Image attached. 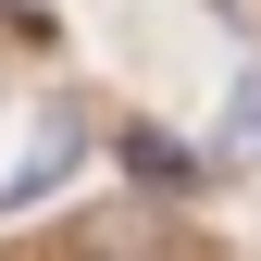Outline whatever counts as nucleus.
<instances>
[{"instance_id": "obj_2", "label": "nucleus", "mask_w": 261, "mask_h": 261, "mask_svg": "<svg viewBox=\"0 0 261 261\" xmlns=\"http://www.w3.org/2000/svg\"><path fill=\"white\" fill-rule=\"evenodd\" d=\"M124 174H149V187H199V149L162 137V124H124Z\"/></svg>"}, {"instance_id": "obj_1", "label": "nucleus", "mask_w": 261, "mask_h": 261, "mask_svg": "<svg viewBox=\"0 0 261 261\" xmlns=\"http://www.w3.org/2000/svg\"><path fill=\"white\" fill-rule=\"evenodd\" d=\"M75 149H87V112H75V100H50V124L25 137V162H13V174H0V212H38L50 187L75 174Z\"/></svg>"}, {"instance_id": "obj_3", "label": "nucleus", "mask_w": 261, "mask_h": 261, "mask_svg": "<svg viewBox=\"0 0 261 261\" xmlns=\"http://www.w3.org/2000/svg\"><path fill=\"white\" fill-rule=\"evenodd\" d=\"M212 149H224V162H261V62L224 87V137H212Z\"/></svg>"}]
</instances>
